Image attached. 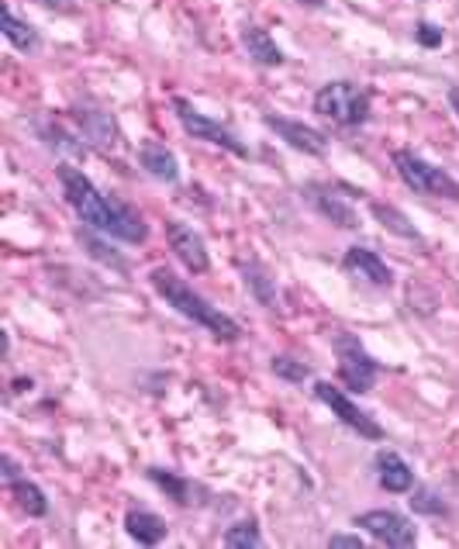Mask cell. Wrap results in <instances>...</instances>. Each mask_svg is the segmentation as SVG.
<instances>
[{
	"label": "cell",
	"mask_w": 459,
	"mask_h": 549,
	"mask_svg": "<svg viewBox=\"0 0 459 549\" xmlns=\"http://www.w3.org/2000/svg\"><path fill=\"white\" fill-rule=\"evenodd\" d=\"M76 242H80V246H83V253H87L90 259H97V263L111 266V270H118V273H128V259L114 253V249L107 246V242L97 239L94 232H83V228H80V232H76Z\"/></svg>",
	"instance_id": "603a6c76"
},
{
	"label": "cell",
	"mask_w": 459,
	"mask_h": 549,
	"mask_svg": "<svg viewBox=\"0 0 459 549\" xmlns=\"http://www.w3.org/2000/svg\"><path fill=\"white\" fill-rule=\"evenodd\" d=\"M270 370L277 373L280 380H287V384H304V380H311V366L304 360H294V356H273Z\"/></svg>",
	"instance_id": "484cf974"
},
{
	"label": "cell",
	"mask_w": 459,
	"mask_h": 549,
	"mask_svg": "<svg viewBox=\"0 0 459 549\" xmlns=\"http://www.w3.org/2000/svg\"><path fill=\"white\" fill-rule=\"evenodd\" d=\"M311 391H315V398L325 404V408H332V415L339 418L346 429L359 432V436L370 439V442H384V436H387L384 425H380L366 408H359V404L349 398L342 387H335L332 380H315V387H311Z\"/></svg>",
	"instance_id": "52a82bcc"
},
{
	"label": "cell",
	"mask_w": 459,
	"mask_h": 549,
	"mask_svg": "<svg viewBox=\"0 0 459 549\" xmlns=\"http://www.w3.org/2000/svg\"><path fill=\"white\" fill-rule=\"evenodd\" d=\"M370 211H373V218L384 225V232L397 235V239H404V242H415V246H425V235L415 228V221H408V215H404L401 208L384 204V201H370Z\"/></svg>",
	"instance_id": "ac0fdd59"
},
{
	"label": "cell",
	"mask_w": 459,
	"mask_h": 549,
	"mask_svg": "<svg viewBox=\"0 0 459 549\" xmlns=\"http://www.w3.org/2000/svg\"><path fill=\"white\" fill-rule=\"evenodd\" d=\"M221 543H225L228 549H256L263 546V532H259L256 518H246V522H235L225 529V536H221Z\"/></svg>",
	"instance_id": "cb8c5ba5"
},
{
	"label": "cell",
	"mask_w": 459,
	"mask_h": 549,
	"mask_svg": "<svg viewBox=\"0 0 459 549\" xmlns=\"http://www.w3.org/2000/svg\"><path fill=\"white\" fill-rule=\"evenodd\" d=\"M332 349L339 356V380L346 384V391L353 394H370L373 384H377L380 363L366 353V346L359 342V335L339 329L332 332Z\"/></svg>",
	"instance_id": "5b68a950"
},
{
	"label": "cell",
	"mask_w": 459,
	"mask_h": 549,
	"mask_svg": "<svg viewBox=\"0 0 459 549\" xmlns=\"http://www.w3.org/2000/svg\"><path fill=\"white\" fill-rule=\"evenodd\" d=\"M390 163H394V170H397V177H401L404 187L415 190V194L449 197V201H459V180H453L446 170H439V166H432L428 159L418 156V152L394 149Z\"/></svg>",
	"instance_id": "277c9868"
},
{
	"label": "cell",
	"mask_w": 459,
	"mask_h": 549,
	"mask_svg": "<svg viewBox=\"0 0 459 549\" xmlns=\"http://www.w3.org/2000/svg\"><path fill=\"white\" fill-rule=\"evenodd\" d=\"M7 494H11L14 505H18L28 518H45V515H49V498H45L42 487L32 484L28 477L11 480V484H7Z\"/></svg>",
	"instance_id": "44dd1931"
},
{
	"label": "cell",
	"mask_w": 459,
	"mask_h": 549,
	"mask_svg": "<svg viewBox=\"0 0 459 549\" xmlns=\"http://www.w3.org/2000/svg\"><path fill=\"white\" fill-rule=\"evenodd\" d=\"M35 4L49 7V11H59V14H73L76 11V0H35Z\"/></svg>",
	"instance_id": "f546056e"
},
{
	"label": "cell",
	"mask_w": 459,
	"mask_h": 549,
	"mask_svg": "<svg viewBox=\"0 0 459 549\" xmlns=\"http://www.w3.org/2000/svg\"><path fill=\"white\" fill-rule=\"evenodd\" d=\"M166 239H170L173 256H177L190 273H208L211 270V259H208V249H204V239L190 225H183V221H170V225H166Z\"/></svg>",
	"instance_id": "7c38bea8"
},
{
	"label": "cell",
	"mask_w": 459,
	"mask_h": 549,
	"mask_svg": "<svg viewBox=\"0 0 459 549\" xmlns=\"http://www.w3.org/2000/svg\"><path fill=\"white\" fill-rule=\"evenodd\" d=\"M149 284L156 287V294L170 304L173 311H180L183 318H190L194 325H201L204 332H211L218 342H239L242 339V329L232 315L218 311L208 297H201L190 284H183L177 273H170L166 266H156L149 273Z\"/></svg>",
	"instance_id": "7a4b0ae2"
},
{
	"label": "cell",
	"mask_w": 459,
	"mask_h": 549,
	"mask_svg": "<svg viewBox=\"0 0 459 549\" xmlns=\"http://www.w3.org/2000/svg\"><path fill=\"white\" fill-rule=\"evenodd\" d=\"M0 474H4V484H11V480H18L21 477V467L18 463H14V456H4V460H0Z\"/></svg>",
	"instance_id": "4dcf8cb0"
},
{
	"label": "cell",
	"mask_w": 459,
	"mask_h": 549,
	"mask_svg": "<svg viewBox=\"0 0 459 549\" xmlns=\"http://www.w3.org/2000/svg\"><path fill=\"white\" fill-rule=\"evenodd\" d=\"M328 546H342V549H363V539H359V536H346V532H335V536L328 539Z\"/></svg>",
	"instance_id": "f1b7e54d"
},
{
	"label": "cell",
	"mask_w": 459,
	"mask_h": 549,
	"mask_svg": "<svg viewBox=\"0 0 459 549\" xmlns=\"http://www.w3.org/2000/svg\"><path fill=\"white\" fill-rule=\"evenodd\" d=\"M373 474H377V484L384 487L387 494H408L415 487V470L404 463L401 453L394 449H380L373 456Z\"/></svg>",
	"instance_id": "5bb4252c"
},
{
	"label": "cell",
	"mask_w": 459,
	"mask_h": 549,
	"mask_svg": "<svg viewBox=\"0 0 459 549\" xmlns=\"http://www.w3.org/2000/svg\"><path fill=\"white\" fill-rule=\"evenodd\" d=\"M56 177L63 183V197L66 204L76 211V218L87 228H97V232L111 235L118 242H128V246H142L149 239V225L142 221V215L135 208H128L125 201L97 190V183L87 177L83 170H76L70 163L56 166Z\"/></svg>",
	"instance_id": "6da1fadb"
},
{
	"label": "cell",
	"mask_w": 459,
	"mask_h": 549,
	"mask_svg": "<svg viewBox=\"0 0 459 549\" xmlns=\"http://www.w3.org/2000/svg\"><path fill=\"white\" fill-rule=\"evenodd\" d=\"M42 135H45V142H49L52 149H63V152H70V156H83L87 152V142H76L66 128H59V125H45L42 128Z\"/></svg>",
	"instance_id": "4316f807"
},
{
	"label": "cell",
	"mask_w": 459,
	"mask_h": 549,
	"mask_svg": "<svg viewBox=\"0 0 459 549\" xmlns=\"http://www.w3.org/2000/svg\"><path fill=\"white\" fill-rule=\"evenodd\" d=\"M449 104H453L456 118H459V87H449Z\"/></svg>",
	"instance_id": "1f68e13d"
},
{
	"label": "cell",
	"mask_w": 459,
	"mask_h": 549,
	"mask_svg": "<svg viewBox=\"0 0 459 549\" xmlns=\"http://www.w3.org/2000/svg\"><path fill=\"white\" fill-rule=\"evenodd\" d=\"M242 280H246L249 294L256 297V304H263V308H277V280H273V273L266 270L259 259L242 263Z\"/></svg>",
	"instance_id": "d6986e66"
},
{
	"label": "cell",
	"mask_w": 459,
	"mask_h": 549,
	"mask_svg": "<svg viewBox=\"0 0 459 549\" xmlns=\"http://www.w3.org/2000/svg\"><path fill=\"white\" fill-rule=\"evenodd\" d=\"M415 38L418 45H425V49H435V45H442V38H446V32H442L435 21H418L415 25Z\"/></svg>",
	"instance_id": "83f0119b"
},
{
	"label": "cell",
	"mask_w": 459,
	"mask_h": 549,
	"mask_svg": "<svg viewBox=\"0 0 459 549\" xmlns=\"http://www.w3.org/2000/svg\"><path fill=\"white\" fill-rule=\"evenodd\" d=\"M263 125L270 132H277V139L287 142L290 149L304 152V156H325L328 152V139L318 132V128L304 125L297 118H283V114H263Z\"/></svg>",
	"instance_id": "30bf717a"
},
{
	"label": "cell",
	"mask_w": 459,
	"mask_h": 549,
	"mask_svg": "<svg viewBox=\"0 0 459 549\" xmlns=\"http://www.w3.org/2000/svg\"><path fill=\"white\" fill-rule=\"evenodd\" d=\"M145 477L152 480V484L159 487V491L166 494V498H173L180 508H190L194 505V494H197V487H194V480H187V477H180V474H173V470H163V467H149L145 470Z\"/></svg>",
	"instance_id": "ffe728a7"
},
{
	"label": "cell",
	"mask_w": 459,
	"mask_h": 549,
	"mask_svg": "<svg viewBox=\"0 0 459 549\" xmlns=\"http://www.w3.org/2000/svg\"><path fill=\"white\" fill-rule=\"evenodd\" d=\"M342 270H346L353 280H363V284H370V287H390V284H394V273H390V266L377 253H373V249H366V246L346 249V256H342Z\"/></svg>",
	"instance_id": "4fadbf2b"
},
{
	"label": "cell",
	"mask_w": 459,
	"mask_h": 549,
	"mask_svg": "<svg viewBox=\"0 0 459 549\" xmlns=\"http://www.w3.org/2000/svg\"><path fill=\"white\" fill-rule=\"evenodd\" d=\"M353 525H359L363 532H370L377 543L394 546V549H408L418 543V529L411 525V518H404L394 508H373L353 518Z\"/></svg>",
	"instance_id": "ba28073f"
},
{
	"label": "cell",
	"mask_w": 459,
	"mask_h": 549,
	"mask_svg": "<svg viewBox=\"0 0 459 549\" xmlns=\"http://www.w3.org/2000/svg\"><path fill=\"white\" fill-rule=\"evenodd\" d=\"M304 194H308L311 208H315L321 218L332 221V225L346 228V232L359 228L356 208L346 201V194H339L335 187H328V183H308V187H304Z\"/></svg>",
	"instance_id": "8fae6325"
},
{
	"label": "cell",
	"mask_w": 459,
	"mask_h": 549,
	"mask_svg": "<svg viewBox=\"0 0 459 549\" xmlns=\"http://www.w3.org/2000/svg\"><path fill=\"white\" fill-rule=\"evenodd\" d=\"M0 32H4V38L18 52H28V56H32V52L42 49V38H38V32L28 25V21H21L11 7H4V28H0Z\"/></svg>",
	"instance_id": "7402d4cb"
},
{
	"label": "cell",
	"mask_w": 459,
	"mask_h": 549,
	"mask_svg": "<svg viewBox=\"0 0 459 549\" xmlns=\"http://www.w3.org/2000/svg\"><path fill=\"white\" fill-rule=\"evenodd\" d=\"M73 118H76V125H80L83 139H87L94 149H101V152H118L121 149V132H118V121L111 118V111L83 101V104H76L73 108Z\"/></svg>",
	"instance_id": "9c48e42d"
},
{
	"label": "cell",
	"mask_w": 459,
	"mask_h": 549,
	"mask_svg": "<svg viewBox=\"0 0 459 549\" xmlns=\"http://www.w3.org/2000/svg\"><path fill=\"white\" fill-rule=\"evenodd\" d=\"M239 42H242V49H246V56L252 59V63H259V66H283V63H287L283 49L277 42H273L266 28L246 25V28H242V35H239Z\"/></svg>",
	"instance_id": "9a60e30c"
},
{
	"label": "cell",
	"mask_w": 459,
	"mask_h": 549,
	"mask_svg": "<svg viewBox=\"0 0 459 549\" xmlns=\"http://www.w3.org/2000/svg\"><path fill=\"white\" fill-rule=\"evenodd\" d=\"M315 114L339 128H363L370 121V94L349 80H332L315 94Z\"/></svg>",
	"instance_id": "3957f363"
},
{
	"label": "cell",
	"mask_w": 459,
	"mask_h": 549,
	"mask_svg": "<svg viewBox=\"0 0 459 549\" xmlns=\"http://www.w3.org/2000/svg\"><path fill=\"white\" fill-rule=\"evenodd\" d=\"M173 111H177V121L187 135H194V139H201V142H211V146L232 152V156H239V159H249L246 142H242L228 125H221V121L208 118L204 111H197L187 97H173Z\"/></svg>",
	"instance_id": "8992f818"
},
{
	"label": "cell",
	"mask_w": 459,
	"mask_h": 549,
	"mask_svg": "<svg viewBox=\"0 0 459 549\" xmlns=\"http://www.w3.org/2000/svg\"><path fill=\"white\" fill-rule=\"evenodd\" d=\"M411 494V512L415 515H428V518H446L449 515V505L442 501V494H435L432 487H415Z\"/></svg>",
	"instance_id": "d4e9b609"
},
{
	"label": "cell",
	"mask_w": 459,
	"mask_h": 549,
	"mask_svg": "<svg viewBox=\"0 0 459 549\" xmlns=\"http://www.w3.org/2000/svg\"><path fill=\"white\" fill-rule=\"evenodd\" d=\"M125 532L135 539L139 546H156L166 539V532H170V525L163 522L156 512H149V508H128L125 515Z\"/></svg>",
	"instance_id": "e0dca14e"
},
{
	"label": "cell",
	"mask_w": 459,
	"mask_h": 549,
	"mask_svg": "<svg viewBox=\"0 0 459 549\" xmlns=\"http://www.w3.org/2000/svg\"><path fill=\"white\" fill-rule=\"evenodd\" d=\"M139 163H142V170L149 173L152 180H159V183H177L180 180L177 156H173V152L166 149L163 142H142Z\"/></svg>",
	"instance_id": "2e32d148"
}]
</instances>
